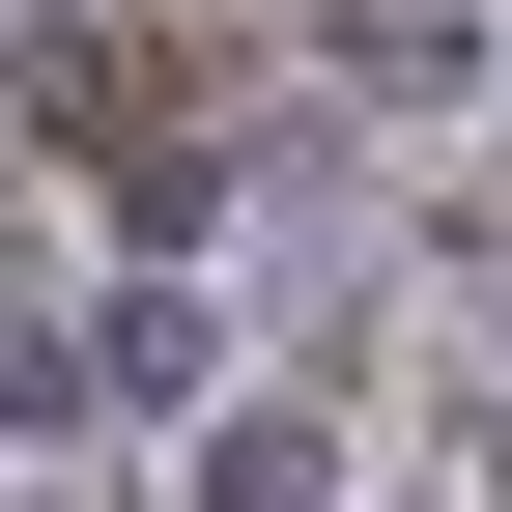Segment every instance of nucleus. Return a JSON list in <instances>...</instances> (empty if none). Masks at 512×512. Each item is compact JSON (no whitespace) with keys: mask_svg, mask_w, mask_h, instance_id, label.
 <instances>
[{"mask_svg":"<svg viewBox=\"0 0 512 512\" xmlns=\"http://www.w3.org/2000/svg\"><path fill=\"white\" fill-rule=\"evenodd\" d=\"M29 114H57L86 171H143V143H171V57H143V29H29Z\"/></svg>","mask_w":512,"mask_h":512,"instance_id":"nucleus-1","label":"nucleus"},{"mask_svg":"<svg viewBox=\"0 0 512 512\" xmlns=\"http://www.w3.org/2000/svg\"><path fill=\"white\" fill-rule=\"evenodd\" d=\"M313 29H342V86H456V57H484V0H313Z\"/></svg>","mask_w":512,"mask_h":512,"instance_id":"nucleus-2","label":"nucleus"}]
</instances>
